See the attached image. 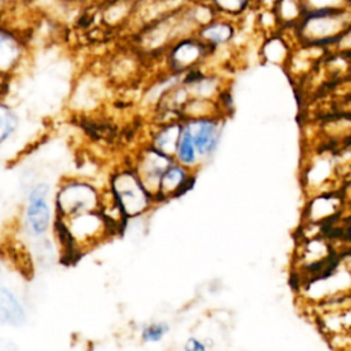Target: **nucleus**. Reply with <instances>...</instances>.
Masks as SVG:
<instances>
[{
	"mask_svg": "<svg viewBox=\"0 0 351 351\" xmlns=\"http://www.w3.org/2000/svg\"><path fill=\"white\" fill-rule=\"evenodd\" d=\"M55 202L52 197L51 186L47 182L34 185L26 200L25 223L30 236L43 237L53 225Z\"/></svg>",
	"mask_w": 351,
	"mask_h": 351,
	"instance_id": "obj_5",
	"label": "nucleus"
},
{
	"mask_svg": "<svg viewBox=\"0 0 351 351\" xmlns=\"http://www.w3.org/2000/svg\"><path fill=\"white\" fill-rule=\"evenodd\" d=\"M195 173V170L174 160L160 178L156 202L170 200L185 193L193 184Z\"/></svg>",
	"mask_w": 351,
	"mask_h": 351,
	"instance_id": "obj_10",
	"label": "nucleus"
},
{
	"mask_svg": "<svg viewBox=\"0 0 351 351\" xmlns=\"http://www.w3.org/2000/svg\"><path fill=\"white\" fill-rule=\"evenodd\" d=\"M248 0H213V4L217 10L225 14H239L244 10Z\"/></svg>",
	"mask_w": 351,
	"mask_h": 351,
	"instance_id": "obj_19",
	"label": "nucleus"
},
{
	"mask_svg": "<svg viewBox=\"0 0 351 351\" xmlns=\"http://www.w3.org/2000/svg\"><path fill=\"white\" fill-rule=\"evenodd\" d=\"M196 36L211 48L228 43L233 36V27L226 22L210 21L199 27Z\"/></svg>",
	"mask_w": 351,
	"mask_h": 351,
	"instance_id": "obj_13",
	"label": "nucleus"
},
{
	"mask_svg": "<svg viewBox=\"0 0 351 351\" xmlns=\"http://www.w3.org/2000/svg\"><path fill=\"white\" fill-rule=\"evenodd\" d=\"M4 348H7L5 347V341L3 339H0V350H4Z\"/></svg>",
	"mask_w": 351,
	"mask_h": 351,
	"instance_id": "obj_22",
	"label": "nucleus"
},
{
	"mask_svg": "<svg viewBox=\"0 0 351 351\" xmlns=\"http://www.w3.org/2000/svg\"><path fill=\"white\" fill-rule=\"evenodd\" d=\"M182 132V119H167L160 121L156 128L151 132L148 145L160 151L162 154L174 158L176 148Z\"/></svg>",
	"mask_w": 351,
	"mask_h": 351,
	"instance_id": "obj_11",
	"label": "nucleus"
},
{
	"mask_svg": "<svg viewBox=\"0 0 351 351\" xmlns=\"http://www.w3.org/2000/svg\"><path fill=\"white\" fill-rule=\"evenodd\" d=\"M348 30H351V22L347 8L306 12L299 22L300 36L313 44L332 43Z\"/></svg>",
	"mask_w": 351,
	"mask_h": 351,
	"instance_id": "obj_4",
	"label": "nucleus"
},
{
	"mask_svg": "<svg viewBox=\"0 0 351 351\" xmlns=\"http://www.w3.org/2000/svg\"><path fill=\"white\" fill-rule=\"evenodd\" d=\"M274 11L277 18L287 25L300 22L304 15V7L302 0H278L276 3Z\"/></svg>",
	"mask_w": 351,
	"mask_h": 351,
	"instance_id": "obj_15",
	"label": "nucleus"
},
{
	"mask_svg": "<svg viewBox=\"0 0 351 351\" xmlns=\"http://www.w3.org/2000/svg\"><path fill=\"white\" fill-rule=\"evenodd\" d=\"M350 1H351V0H350Z\"/></svg>",
	"mask_w": 351,
	"mask_h": 351,
	"instance_id": "obj_24",
	"label": "nucleus"
},
{
	"mask_svg": "<svg viewBox=\"0 0 351 351\" xmlns=\"http://www.w3.org/2000/svg\"><path fill=\"white\" fill-rule=\"evenodd\" d=\"M174 160L195 170V171L197 167H200L203 165V160L196 149L193 140L184 129L181 132V136H180V140H178V144L176 148Z\"/></svg>",
	"mask_w": 351,
	"mask_h": 351,
	"instance_id": "obj_14",
	"label": "nucleus"
},
{
	"mask_svg": "<svg viewBox=\"0 0 351 351\" xmlns=\"http://www.w3.org/2000/svg\"><path fill=\"white\" fill-rule=\"evenodd\" d=\"M204 348H206V346L195 337H189L185 343V350H188V351H203Z\"/></svg>",
	"mask_w": 351,
	"mask_h": 351,
	"instance_id": "obj_20",
	"label": "nucleus"
},
{
	"mask_svg": "<svg viewBox=\"0 0 351 351\" xmlns=\"http://www.w3.org/2000/svg\"><path fill=\"white\" fill-rule=\"evenodd\" d=\"M173 162H174V158L167 156L147 144L137 151V154L133 159V165H130V166L138 176V178L143 182V185L145 186V189L156 200L160 178H162L165 170Z\"/></svg>",
	"mask_w": 351,
	"mask_h": 351,
	"instance_id": "obj_8",
	"label": "nucleus"
},
{
	"mask_svg": "<svg viewBox=\"0 0 351 351\" xmlns=\"http://www.w3.org/2000/svg\"><path fill=\"white\" fill-rule=\"evenodd\" d=\"M210 45L202 41L196 34L184 37L174 43L165 53L166 67L170 74L182 75L195 67L208 55Z\"/></svg>",
	"mask_w": 351,
	"mask_h": 351,
	"instance_id": "obj_6",
	"label": "nucleus"
},
{
	"mask_svg": "<svg viewBox=\"0 0 351 351\" xmlns=\"http://www.w3.org/2000/svg\"><path fill=\"white\" fill-rule=\"evenodd\" d=\"M53 230L63 251L70 256L85 254L114 234L99 210L69 218L55 217Z\"/></svg>",
	"mask_w": 351,
	"mask_h": 351,
	"instance_id": "obj_1",
	"label": "nucleus"
},
{
	"mask_svg": "<svg viewBox=\"0 0 351 351\" xmlns=\"http://www.w3.org/2000/svg\"><path fill=\"white\" fill-rule=\"evenodd\" d=\"M306 12L328 11V10H346L351 4L350 0H302Z\"/></svg>",
	"mask_w": 351,
	"mask_h": 351,
	"instance_id": "obj_17",
	"label": "nucleus"
},
{
	"mask_svg": "<svg viewBox=\"0 0 351 351\" xmlns=\"http://www.w3.org/2000/svg\"><path fill=\"white\" fill-rule=\"evenodd\" d=\"M18 118L14 110L0 99V144L5 143L16 130Z\"/></svg>",
	"mask_w": 351,
	"mask_h": 351,
	"instance_id": "obj_16",
	"label": "nucleus"
},
{
	"mask_svg": "<svg viewBox=\"0 0 351 351\" xmlns=\"http://www.w3.org/2000/svg\"><path fill=\"white\" fill-rule=\"evenodd\" d=\"M26 321V313L18 298L4 287H0V324L22 325Z\"/></svg>",
	"mask_w": 351,
	"mask_h": 351,
	"instance_id": "obj_12",
	"label": "nucleus"
},
{
	"mask_svg": "<svg viewBox=\"0 0 351 351\" xmlns=\"http://www.w3.org/2000/svg\"><path fill=\"white\" fill-rule=\"evenodd\" d=\"M108 188L128 219L141 217L156 203L132 166L117 169L110 177Z\"/></svg>",
	"mask_w": 351,
	"mask_h": 351,
	"instance_id": "obj_2",
	"label": "nucleus"
},
{
	"mask_svg": "<svg viewBox=\"0 0 351 351\" xmlns=\"http://www.w3.org/2000/svg\"><path fill=\"white\" fill-rule=\"evenodd\" d=\"M101 191L88 181L69 178L59 184L53 196L55 217L69 218L81 213L95 211L100 207Z\"/></svg>",
	"mask_w": 351,
	"mask_h": 351,
	"instance_id": "obj_3",
	"label": "nucleus"
},
{
	"mask_svg": "<svg viewBox=\"0 0 351 351\" xmlns=\"http://www.w3.org/2000/svg\"><path fill=\"white\" fill-rule=\"evenodd\" d=\"M63 1H75V0H63Z\"/></svg>",
	"mask_w": 351,
	"mask_h": 351,
	"instance_id": "obj_23",
	"label": "nucleus"
},
{
	"mask_svg": "<svg viewBox=\"0 0 351 351\" xmlns=\"http://www.w3.org/2000/svg\"><path fill=\"white\" fill-rule=\"evenodd\" d=\"M26 55V41L19 33L0 25V75L10 78Z\"/></svg>",
	"mask_w": 351,
	"mask_h": 351,
	"instance_id": "obj_9",
	"label": "nucleus"
},
{
	"mask_svg": "<svg viewBox=\"0 0 351 351\" xmlns=\"http://www.w3.org/2000/svg\"><path fill=\"white\" fill-rule=\"evenodd\" d=\"M222 128L223 121L217 115L191 117L182 119V129L193 140L203 162L215 152L221 140Z\"/></svg>",
	"mask_w": 351,
	"mask_h": 351,
	"instance_id": "obj_7",
	"label": "nucleus"
},
{
	"mask_svg": "<svg viewBox=\"0 0 351 351\" xmlns=\"http://www.w3.org/2000/svg\"><path fill=\"white\" fill-rule=\"evenodd\" d=\"M7 81H8L7 77H1V75H0V99H3V96H4V93H5Z\"/></svg>",
	"mask_w": 351,
	"mask_h": 351,
	"instance_id": "obj_21",
	"label": "nucleus"
},
{
	"mask_svg": "<svg viewBox=\"0 0 351 351\" xmlns=\"http://www.w3.org/2000/svg\"><path fill=\"white\" fill-rule=\"evenodd\" d=\"M167 332H169V326L165 322H152L144 326L141 332V339L145 343H158L166 336Z\"/></svg>",
	"mask_w": 351,
	"mask_h": 351,
	"instance_id": "obj_18",
	"label": "nucleus"
}]
</instances>
